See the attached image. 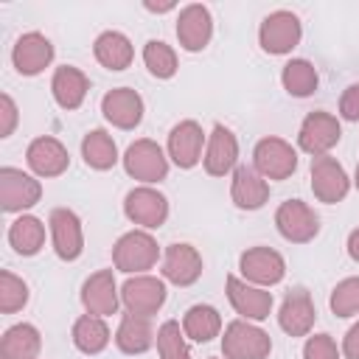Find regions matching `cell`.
<instances>
[{
    "label": "cell",
    "mask_w": 359,
    "mask_h": 359,
    "mask_svg": "<svg viewBox=\"0 0 359 359\" xmlns=\"http://www.w3.org/2000/svg\"><path fill=\"white\" fill-rule=\"evenodd\" d=\"M241 278L252 286H275L286 275V261L272 247H250L238 258Z\"/></svg>",
    "instance_id": "cell-10"
},
{
    "label": "cell",
    "mask_w": 359,
    "mask_h": 359,
    "mask_svg": "<svg viewBox=\"0 0 359 359\" xmlns=\"http://www.w3.org/2000/svg\"><path fill=\"white\" fill-rule=\"evenodd\" d=\"M272 351V339L264 328L252 325L250 320H233L222 337L224 359H266Z\"/></svg>",
    "instance_id": "cell-2"
},
{
    "label": "cell",
    "mask_w": 359,
    "mask_h": 359,
    "mask_svg": "<svg viewBox=\"0 0 359 359\" xmlns=\"http://www.w3.org/2000/svg\"><path fill=\"white\" fill-rule=\"evenodd\" d=\"M314 320H317V309L309 297L306 289H292L283 303H280V311H278V325L289 334V337H306L311 328H314Z\"/></svg>",
    "instance_id": "cell-22"
},
{
    "label": "cell",
    "mask_w": 359,
    "mask_h": 359,
    "mask_svg": "<svg viewBox=\"0 0 359 359\" xmlns=\"http://www.w3.org/2000/svg\"><path fill=\"white\" fill-rule=\"evenodd\" d=\"M339 115L345 121H359V81L345 87V93L339 98Z\"/></svg>",
    "instance_id": "cell-39"
},
{
    "label": "cell",
    "mask_w": 359,
    "mask_h": 359,
    "mask_svg": "<svg viewBox=\"0 0 359 359\" xmlns=\"http://www.w3.org/2000/svg\"><path fill=\"white\" fill-rule=\"evenodd\" d=\"M50 227V241L53 250L62 261H76L84 250V233H81V219L70 208H53L48 216Z\"/></svg>",
    "instance_id": "cell-13"
},
{
    "label": "cell",
    "mask_w": 359,
    "mask_h": 359,
    "mask_svg": "<svg viewBox=\"0 0 359 359\" xmlns=\"http://www.w3.org/2000/svg\"><path fill=\"white\" fill-rule=\"evenodd\" d=\"M154 342V328L149 323V317H140V314H123L121 323H118V331H115V345L121 353H129V356H137V353H146Z\"/></svg>",
    "instance_id": "cell-26"
},
{
    "label": "cell",
    "mask_w": 359,
    "mask_h": 359,
    "mask_svg": "<svg viewBox=\"0 0 359 359\" xmlns=\"http://www.w3.org/2000/svg\"><path fill=\"white\" fill-rule=\"evenodd\" d=\"M160 258V247L151 238V233L146 230H129L123 233L115 247H112V264L115 269L126 272V275H146V269H151Z\"/></svg>",
    "instance_id": "cell-1"
},
{
    "label": "cell",
    "mask_w": 359,
    "mask_h": 359,
    "mask_svg": "<svg viewBox=\"0 0 359 359\" xmlns=\"http://www.w3.org/2000/svg\"><path fill=\"white\" fill-rule=\"evenodd\" d=\"M11 62H14L17 73H22V76H36V73H42V70L53 62V45H50V39H48L45 34L28 31V34H22V36L14 42Z\"/></svg>",
    "instance_id": "cell-19"
},
{
    "label": "cell",
    "mask_w": 359,
    "mask_h": 359,
    "mask_svg": "<svg viewBox=\"0 0 359 359\" xmlns=\"http://www.w3.org/2000/svg\"><path fill=\"white\" fill-rule=\"evenodd\" d=\"M143 65L154 79H171L177 73V53L163 39H149L143 45Z\"/></svg>",
    "instance_id": "cell-34"
},
{
    "label": "cell",
    "mask_w": 359,
    "mask_h": 359,
    "mask_svg": "<svg viewBox=\"0 0 359 359\" xmlns=\"http://www.w3.org/2000/svg\"><path fill=\"white\" fill-rule=\"evenodd\" d=\"M275 227H278V233L286 241H292V244H309L320 233V216L303 199H286L275 210Z\"/></svg>",
    "instance_id": "cell-7"
},
{
    "label": "cell",
    "mask_w": 359,
    "mask_h": 359,
    "mask_svg": "<svg viewBox=\"0 0 359 359\" xmlns=\"http://www.w3.org/2000/svg\"><path fill=\"white\" fill-rule=\"evenodd\" d=\"M121 303L129 314L151 317L165 303V280L154 275H135L121 286Z\"/></svg>",
    "instance_id": "cell-9"
},
{
    "label": "cell",
    "mask_w": 359,
    "mask_h": 359,
    "mask_svg": "<svg viewBox=\"0 0 359 359\" xmlns=\"http://www.w3.org/2000/svg\"><path fill=\"white\" fill-rule=\"evenodd\" d=\"M300 36H303L300 17L294 11H286V8H278V11L266 14L264 22H261V28H258V42L272 56L289 53L300 42Z\"/></svg>",
    "instance_id": "cell-5"
},
{
    "label": "cell",
    "mask_w": 359,
    "mask_h": 359,
    "mask_svg": "<svg viewBox=\"0 0 359 359\" xmlns=\"http://www.w3.org/2000/svg\"><path fill=\"white\" fill-rule=\"evenodd\" d=\"M202 146H208V135L196 121H180L168 135V160L180 168H194L205 154Z\"/></svg>",
    "instance_id": "cell-14"
},
{
    "label": "cell",
    "mask_w": 359,
    "mask_h": 359,
    "mask_svg": "<svg viewBox=\"0 0 359 359\" xmlns=\"http://www.w3.org/2000/svg\"><path fill=\"white\" fill-rule=\"evenodd\" d=\"M28 303V286L22 278H17L14 272L3 269L0 272V311L3 314H14Z\"/></svg>",
    "instance_id": "cell-36"
},
{
    "label": "cell",
    "mask_w": 359,
    "mask_h": 359,
    "mask_svg": "<svg viewBox=\"0 0 359 359\" xmlns=\"http://www.w3.org/2000/svg\"><path fill=\"white\" fill-rule=\"evenodd\" d=\"M123 168L132 180H137L143 185H154L168 177V157L154 140L140 137V140L129 143V149L123 154Z\"/></svg>",
    "instance_id": "cell-3"
},
{
    "label": "cell",
    "mask_w": 359,
    "mask_h": 359,
    "mask_svg": "<svg viewBox=\"0 0 359 359\" xmlns=\"http://www.w3.org/2000/svg\"><path fill=\"white\" fill-rule=\"evenodd\" d=\"M25 160H28V168L36 174V177H59L67 171L70 165V154L67 149L56 140V137H34L28 143V151H25Z\"/></svg>",
    "instance_id": "cell-21"
},
{
    "label": "cell",
    "mask_w": 359,
    "mask_h": 359,
    "mask_svg": "<svg viewBox=\"0 0 359 359\" xmlns=\"http://www.w3.org/2000/svg\"><path fill=\"white\" fill-rule=\"evenodd\" d=\"M182 331H185V337L194 339V342H210V339L219 337V331H222V317H219V311H216L213 306L196 303V306H191V309L185 311V317H182Z\"/></svg>",
    "instance_id": "cell-31"
},
{
    "label": "cell",
    "mask_w": 359,
    "mask_h": 359,
    "mask_svg": "<svg viewBox=\"0 0 359 359\" xmlns=\"http://www.w3.org/2000/svg\"><path fill=\"white\" fill-rule=\"evenodd\" d=\"M14 123H17V104L11 101L8 93L0 95V137H8L14 132Z\"/></svg>",
    "instance_id": "cell-40"
},
{
    "label": "cell",
    "mask_w": 359,
    "mask_h": 359,
    "mask_svg": "<svg viewBox=\"0 0 359 359\" xmlns=\"http://www.w3.org/2000/svg\"><path fill=\"white\" fill-rule=\"evenodd\" d=\"M345 247H348V255L359 264V227H356V230H351V236H348V244H345Z\"/></svg>",
    "instance_id": "cell-42"
},
{
    "label": "cell",
    "mask_w": 359,
    "mask_h": 359,
    "mask_svg": "<svg viewBox=\"0 0 359 359\" xmlns=\"http://www.w3.org/2000/svg\"><path fill=\"white\" fill-rule=\"evenodd\" d=\"M81 306L87 314H95V317H109L118 311L121 306V292L115 286V275L112 269H98L93 272L84 286H81Z\"/></svg>",
    "instance_id": "cell-15"
},
{
    "label": "cell",
    "mask_w": 359,
    "mask_h": 359,
    "mask_svg": "<svg viewBox=\"0 0 359 359\" xmlns=\"http://www.w3.org/2000/svg\"><path fill=\"white\" fill-rule=\"evenodd\" d=\"M311 191L325 205L342 202L351 191V180H348L342 163H337L331 154L311 157Z\"/></svg>",
    "instance_id": "cell-11"
},
{
    "label": "cell",
    "mask_w": 359,
    "mask_h": 359,
    "mask_svg": "<svg viewBox=\"0 0 359 359\" xmlns=\"http://www.w3.org/2000/svg\"><path fill=\"white\" fill-rule=\"evenodd\" d=\"M93 53L98 59V65H104L107 70H126L135 59V48L129 42L126 34L121 31H104L98 34L95 45H93Z\"/></svg>",
    "instance_id": "cell-27"
},
{
    "label": "cell",
    "mask_w": 359,
    "mask_h": 359,
    "mask_svg": "<svg viewBox=\"0 0 359 359\" xmlns=\"http://www.w3.org/2000/svg\"><path fill=\"white\" fill-rule=\"evenodd\" d=\"M149 11H154V14H165V11H171L174 8V3H143Z\"/></svg>",
    "instance_id": "cell-43"
},
{
    "label": "cell",
    "mask_w": 359,
    "mask_h": 359,
    "mask_svg": "<svg viewBox=\"0 0 359 359\" xmlns=\"http://www.w3.org/2000/svg\"><path fill=\"white\" fill-rule=\"evenodd\" d=\"M157 353H160V359H191L185 331L177 320H165L157 328Z\"/></svg>",
    "instance_id": "cell-35"
},
{
    "label": "cell",
    "mask_w": 359,
    "mask_h": 359,
    "mask_svg": "<svg viewBox=\"0 0 359 359\" xmlns=\"http://www.w3.org/2000/svg\"><path fill=\"white\" fill-rule=\"evenodd\" d=\"M8 244L20 255H36L45 244V224L36 216H20L8 227Z\"/></svg>",
    "instance_id": "cell-33"
},
{
    "label": "cell",
    "mask_w": 359,
    "mask_h": 359,
    "mask_svg": "<svg viewBox=\"0 0 359 359\" xmlns=\"http://www.w3.org/2000/svg\"><path fill=\"white\" fill-rule=\"evenodd\" d=\"M87 90H90V81L79 67H73V65L56 67V73L50 79V93L62 109H79L87 98Z\"/></svg>",
    "instance_id": "cell-25"
},
{
    "label": "cell",
    "mask_w": 359,
    "mask_h": 359,
    "mask_svg": "<svg viewBox=\"0 0 359 359\" xmlns=\"http://www.w3.org/2000/svg\"><path fill=\"white\" fill-rule=\"evenodd\" d=\"M39 348H42V339L36 325L17 323L0 339V359H36Z\"/></svg>",
    "instance_id": "cell-28"
},
{
    "label": "cell",
    "mask_w": 359,
    "mask_h": 359,
    "mask_svg": "<svg viewBox=\"0 0 359 359\" xmlns=\"http://www.w3.org/2000/svg\"><path fill=\"white\" fill-rule=\"evenodd\" d=\"M303 359H339V348L331 334H314L303 345Z\"/></svg>",
    "instance_id": "cell-38"
},
{
    "label": "cell",
    "mask_w": 359,
    "mask_h": 359,
    "mask_svg": "<svg viewBox=\"0 0 359 359\" xmlns=\"http://www.w3.org/2000/svg\"><path fill=\"white\" fill-rule=\"evenodd\" d=\"M210 359H219V356H210Z\"/></svg>",
    "instance_id": "cell-45"
},
{
    "label": "cell",
    "mask_w": 359,
    "mask_h": 359,
    "mask_svg": "<svg viewBox=\"0 0 359 359\" xmlns=\"http://www.w3.org/2000/svg\"><path fill=\"white\" fill-rule=\"evenodd\" d=\"M353 182H356V191H359V163H356V177H353Z\"/></svg>",
    "instance_id": "cell-44"
},
{
    "label": "cell",
    "mask_w": 359,
    "mask_h": 359,
    "mask_svg": "<svg viewBox=\"0 0 359 359\" xmlns=\"http://www.w3.org/2000/svg\"><path fill=\"white\" fill-rule=\"evenodd\" d=\"M210 36H213V17H210L208 6H202V3L185 6L180 11V17H177V39H180V45L185 50L196 53V50L208 48Z\"/></svg>",
    "instance_id": "cell-18"
},
{
    "label": "cell",
    "mask_w": 359,
    "mask_h": 359,
    "mask_svg": "<svg viewBox=\"0 0 359 359\" xmlns=\"http://www.w3.org/2000/svg\"><path fill=\"white\" fill-rule=\"evenodd\" d=\"M280 84L289 95L294 98H306L317 90L320 84V76H317V67L309 62V59H289L280 70Z\"/></svg>",
    "instance_id": "cell-32"
},
{
    "label": "cell",
    "mask_w": 359,
    "mask_h": 359,
    "mask_svg": "<svg viewBox=\"0 0 359 359\" xmlns=\"http://www.w3.org/2000/svg\"><path fill=\"white\" fill-rule=\"evenodd\" d=\"M81 157L90 168L95 171H107L118 163V146L112 140V135L107 129H93L84 135L81 140Z\"/></svg>",
    "instance_id": "cell-30"
},
{
    "label": "cell",
    "mask_w": 359,
    "mask_h": 359,
    "mask_svg": "<svg viewBox=\"0 0 359 359\" xmlns=\"http://www.w3.org/2000/svg\"><path fill=\"white\" fill-rule=\"evenodd\" d=\"M331 311L337 317H353L359 314V278H345L331 292Z\"/></svg>",
    "instance_id": "cell-37"
},
{
    "label": "cell",
    "mask_w": 359,
    "mask_h": 359,
    "mask_svg": "<svg viewBox=\"0 0 359 359\" xmlns=\"http://www.w3.org/2000/svg\"><path fill=\"white\" fill-rule=\"evenodd\" d=\"M342 353L345 359H359V323H353L342 339Z\"/></svg>",
    "instance_id": "cell-41"
},
{
    "label": "cell",
    "mask_w": 359,
    "mask_h": 359,
    "mask_svg": "<svg viewBox=\"0 0 359 359\" xmlns=\"http://www.w3.org/2000/svg\"><path fill=\"white\" fill-rule=\"evenodd\" d=\"M42 196V185L39 180H34L31 174L20 171V168H0V205L6 213H17L25 208H34Z\"/></svg>",
    "instance_id": "cell-12"
},
{
    "label": "cell",
    "mask_w": 359,
    "mask_h": 359,
    "mask_svg": "<svg viewBox=\"0 0 359 359\" xmlns=\"http://www.w3.org/2000/svg\"><path fill=\"white\" fill-rule=\"evenodd\" d=\"M236 160H238V140L233 135V129H227L224 123H216L213 132L208 135V146H205V157L202 165L210 177H224L230 171H236Z\"/></svg>",
    "instance_id": "cell-17"
},
{
    "label": "cell",
    "mask_w": 359,
    "mask_h": 359,
    "mask_svg": "<svg viewBox=\"0 0 359 359\" xmlns=\"http://www.w3.org/2000/svg\"><path fill=\"white\" fill-rule=\"evenodd\" d=\"M252 168L264 180H286L297 168V151L283 137H261L252 149Z\"/></svg>",
    "instance_id": "cell-4"
},
{
    "label": "cell",
    "mask_w": 359,
    "mask_h": 359,
    "mask_svg": "<svg viewBox=\"0 0 359 359\" xmlns=\"http://www.w3.org/2000/svg\"><path fill=\"white\" fill-rule=\"evenodd\" d=\"M104 118L118 129H135L143 121V98L132 87H115L101 98Z\"/></svg>",
    "instance_id": "cell-23"
},
{
    "label": "cell",
    "mask_w": 359,
    "mask_h": 359,
    "mask_svg": "<svg viewBox=\"0 0 359 359\" xmlns=\"http://www.w3.org/2000/svg\"><path fill=\"white\" fill-rule=\"evenodd\" d=\"M339 137H342L339 121H337L331 112H325V109H314V112H309V115L303 118V123H300L297 146H300L306 154H311V157H323V154H328V151L339 143Z\"/></svg>",
    "instance_id": "cell-6"
},
{
    "label": "cell",
    "mask_w": 359,
    "mask_h": 359,
    "mask_svg": "<svg viewBox=\"0 0 359 359\" xmlns=\"http://www.w3.org/2000/svg\"><path fill=\"white\" fill-rule=\"evenodd\" d=\"M123 213L132 224H140L143 230H157L168 219V199L151 185H137L126 194Z\"/></svg>",
    "instance_id": "cell-8"
},
{
    "label": "cell",
    "mask_w": 359,
    "mask_h": 359,
    "mask_svg": "<svg viewBox=\"0 0 359 359\" xmlns=\"http://www.w3.org/2000/svg\"><path fill=\"white\" fill-rule=\"evenodd\" d=\"M202 275V255L196 252V247L180 241V244H168L163 252V278L171 280L174 286H191L196 283Z\"/></svg>",
    "instance_id": "cell-20"
},
{
    "label": "cell",
    "mask_w": 359,
    "mask_h": 359,
    "mask_svg": "<svg viewBox=\"0 0 359 359\" xmlns=\"http://www.w3.org/2000/svg\"><path fill=\"white\" fill-rule=\"evenodd\" d=\"M230 199L241 210H258L269 199V182L252 165H236L230 182Z\"/></svg>",
    "instance_id": "cell-24"
},
{
    "label": "cell",
    "mask_w": 359,
    "mask_h": 359,
    "mask_svg": "<svg viewBox=\"0 0 359 359\" xmlns=\"http://www.w3.org/2000/svg\"><path fill=\"white\" fill-rule=\"evenodd\" d=\"M70 337H73V345L87 356H95L109 345V328H107L104 317H95V314H81L73 323Z\"/></svg>",
    "instance_id": "cell-29"
},
{
    "label": "cell",
    "mask_w": 359,
    "mask_h": 359,
    "mask_svg": "<svg viewBox=\"0 0 359 359\" xmlns=\"http://www.w3.org/2000/svg\"><path fill=\"white\" fill-rule=\"evenodd\" d=\"M227 300L241 320H266L272 311V292L227 275Z\"/></svg>",
    "instance_id": "cell-16"
}]
</instances>
